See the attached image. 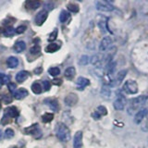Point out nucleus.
Returning a JSON list of instances; mask_svg holds the SVG:
<instances>
[{
  "instance_id": "obj_17",
  "label": "nucleus",
  "mask_w": 148,
  "mask_h": 148,
  "mask_svg": "<svg viewBox=\"0 0 148 148\" xmlns=\"http://www.w3.org/2000/svg\"><path fill=\"white\" fill-rule=\"evenodd\" d=\"M41 6V2L40 1H36V0H30V1H27L25 3V7L27 9H30V10H35L39 7Z\"/></svg>"
},
{
  "instance_id": "obj_35",
  "label": "nucleus",
  "mask_w": 148,
  "mask_h": 148,
  "mask_svg": "<svg viewBox=\"0 0 148 148\" xmlns=\"http://www.w3.org/2000/svg\"><path fill=\"white\" fill-rule=\"evenodd\" d=\"M40 51H41L40 45H34V46H32V47H31V49H30V53L32 54V55H37V54H39V53H40Z\"/></svg>"
},
{
  "instance_id": "obj_31",
  "label": "nucleus",
  "mask_w": 148,
  "mask_h": 148,
  "mask_svg": "<svg viewBox=\"0 0 148 148\" xmlns=\"http://www.w3.org/2000/svg\"><path fill=\"white\" fill-rule=\"evenodd\" d=\"M15 32H16L15 29H13L12 27H8L7 29L3 32V34H4V35L6 36V37H11V36L14 35Z\"/></svg>"
},
{
  "instance_id": "obj_4",
  "label": "nucleus",
  "mask_w": 148,
  "mask_h": 148,
  "mask_svg": "<svg viewBox=\"0 0 148 148\" xmlns=\"http://www.w3.org/2000/svg\"><path fill=\"white\" fill-rule=\"evenodd\" d=\"M95 6H96L97 10H99V11L110 12L114 10V7L108 1H102V0H100V1H97L95 3Z\"/></svg>"
},
{
  "instance_id": "obj_24",
  "label": "nucleus",
  "mask_w": 148,
  "mask_h": 148,
  "mask_svg": "<svg viewBox=\"0 0 148 148\" xmlns=\"http://www.w3.org/2000/svg\"><path fill=\"white\" fill-rule=\"evenodd\" d=\"M116 66H117V63L115 61H111L109 62L108 65H106V73L108 75H112L115 72V69H116Z\"/></svg>"
},
{
  "instance_id": "obj_8",
  "label": "nucleus",
  "mask_w": 148,
  "mask_h": 148,
  "mask_svg": "<svg viewBox=\"0 0 148 148\" xmlns=\"http://www.w3.org/2000/svg\"><path fill=\"white\" fill-rule=\"evenodd\" d=\"M148 115V109L147 108H143L141 110H139L138 112L135 114L134 117V122L136 124H140L143 119L146 118V116Z\"/></svg>"
},
{
  "instance_id": "obj_25",
  "label": "nucleus",
  "mask_w": 148,
  "mask_h": 148,
  "mask_svg": "<svg viewBox=\"0 0 148 148\" xmlns=\"http://www.w3.org/2000/svg\"><path fill=\"white\" fill-rule=\"evenodd\" d=\"M9 82H10V77L7 75V74L0 73V85L8 84Z\"/></svg>"
},
{
  "instance_id": "obj_44",
  "label": "nucleus",
  "mask_w": 148,
  "mask_h": 148,
  "mask_svg": "<svg viewBox=\"0 0 148 148\" xmlns=\"http://www.w3.org/2000/svg\"><path fill=\"white\" fill-rule=\"evenodd\" d=\"M2 136H3V134H2L1 130H0V140H1V139H2Z\"/></svg>"
},
{
  "instance_id": "obj_15",
  "label": "nucleus",
  "mask_w": 148,
  "mask_h": 148,
  "mask_svg": "<svg viewBox=\"0 0 148 148\" xmlns=\"http://www.w3.org/2000/svg\"><path fill=\"white\" fill-rule=\"evenodd\" d=\"M28 95H29V92H28V91L25 88H20V89H18L15 92L14 96H15V98L17 100H21L23 98H25L26 96H28Z\"/></svg>"
},
{
  "instance_id": "obj_46",
  "label": "nucleus",
  "mask_w": 148,
  "mask_h": 148,
  "mask_svg": "<svg viewBox=\"0 0 148 148\" xmlns=\"http://www.w3.org/2000/svg\"><path fill=\"white\" fill-rule=\"evenodd\" d=\"M14 148H17V147H14Z\"/></svg>"
},
{
  "instance_id": "obj_28",
  "label": "nucleus",
  "mask_w": 148,
  "mask_h": 148,
  "mask_svg": "<svg viewBox=\"0 0 148 148\" xmlns=\"http://www.w3.org/2000/svg\"><path fill=\"white\" fill-rule=\"evenodd\" d=\"M101 95L104 96V98H109L111 95V91L108 86L104 85L101 89Z\"/></svg>"
},
{
  "instance_id": "obj_32",
  "label": "nucleus",
  "mask_w": 148,
  "mask_h": 148,
  "mask_svg": "<svg viewBox=\"0 0 148 148\" xmlns=\"http://www.w3.org/2000/svg\"><path fill=\"white\" fill-rule=\"evenodd\" d=\"M48 73L50 74L51 76L56 77V76L59 75V73H60V69H59L58 67H53V68H50V69H48Z\"/></svg>"
},
{
  "instance_id": "obj_7",
  "label": "nucleus",
  "mask_w": 148,
  "mask_h": 148,
  "mask_svg": "<svg viewBox=\"0 0 148 148\" xmlns=\"http://www.w3.org/2000/svg\"><path fill=\"white\" fill-rule=\"evenodd\" d=\"M112 43H113V40L110 36L104 37L99 45V51L100 52H104V51H106L111 45H112Z\"/></svg>"
},
{
  "instance_id": "obj_29",
  "label": "nucleus",
  "mask_w": 148,
  "mask_h": 148,
  "mask_svg": "<svg viewBox=\"0 0 148 148\" xmlns=\"http://www.w3.org/2000/svg\"><path fill=\"white\" fill-rule=\"evenodd\" d=\"M54 119V114L53 113H45L42 116V120L45 123H48L50 121H52Z\"/></svg>"
},
{
  "instance_id": "obj_20",
  "label": "nucleus",
  "mask_w": 148,
  "mask_h": 148,
  "mask_svg": "<svg viewBox=\"0 0 148 148\" xmlns=\"http://www.w3.org/2000/svg\"><path fill=\"white\" fill-rule=\"evenodd\" d=\"M18 59L15 57H9L8 59H7V65L8 68L10 69H15L18 66Z\"/></svg>"
},
{
  "instance_id": "obj_38",
  "label": "nucleus",
  "mask_w": 148,
  "mask_h": 148,
  "mask_svg": "<svg viewBox=\"0 0 148 148\" xmlns=\"http://www.w3.org/2000/svg\"><path fill=\"white\" fill-rule=\"evenodd\" d=\"M8 90L9 92H11V94H15V92L17 91V86L15 83H13V82H9L8 84Z\"/></svg>"
},
{
  "instance_id": "obj_27",
  "label": "nucleus",
  "mask_w": 148,
  "mask_h": 148,
  "mask_svg": "<svg viewBox=\"0 0 148 148\" xmlns=\"http://www.w3.org/2000/svg\"><path fill=\"white\" fill-rule=\"evenodd\" d=\"M69 17H71V15H69V13L68 11L62 10L59 15V21L61 23H65L69 18Z\"/></svg>"
},
{
  "instance_id": "obj_11",
  "label": "nucleus",
  "mask_w": 148,
  "mask_h": 148,
  "mask_svg": "<svg viewBox=\"0 0 148 148\" xmlns=\"http://www.w3.org/2000/svg\"><path fill=\"white\" fill-rule=\"evenodd\" d=\"M18 115V111L16 106H9L5 110V118H16Z\"/></svg>"
},
{
  "instance_id": "obj_26",
  "label": "nucleus",
  "mask_w": 148,
  "mask_h": 148,
  "mask_svg": "<svg viewBox=\"0 0 148 148\" xmlns=\"http://www.w3.org/2000/svg\"><path fill=\"white\" fill-rule=\"evenodd\" d=\"M32 91L34 92L36 95H39L42 92V86L38 82H35L32 83Z\"/></svg>"
},
{
  "instance_id": "obj_5",
  "label": "nucleus",
  "mask_w": 148,
  "mask_h": 148,
  "mask_svg": "<svg viewBox=\"0 0 148 148\" xmlns=\"http://www.w3.org/2000/svg\"><path fill=\"white\" fill-rule=\"evenodd\" d=\"M47 16H48V12L47 10H45V9H43V10H41L38 14L36 15L35 17V24L37 26H41L44 24V22L46 21V18H47Z\"/></svg>"
},
{
  "instance_id": "obj_37",
  "label": "nucleus",
  "mask_w": 148,
  "mask_h": 148,
  "mask_svg": "<svg viewBox=\"0 0 148 148\" xmlns=\"http://www.w3.org/2000/svg\"><path fill=\"white\" fill-rule=\"evenodd\" d=\"M14 136V131L12 129H7L6 132H5V137L7 139H11L12 137Z\"/></svg>"
},
{
  "instance_id": "obj_40",
  "label": "nucleus",
  "mask_w": 148,
  "mask_h": 148,
  "mask_svg": "<svg viewBox=\"0 0 148 148\" xmlns=\"http://www.w3.org/2000/svg\"><path fill=\"white\" fill-rule=\"evenodd\" d=\"M43 85H44L45 91H49L50 88H51V82L49 81H44L43 82Z\"/></svg>"
},
{
  "instance_id": "obj_6",
  "label": "nucleus",
  "mask_w": 148,
  "mask_h": 148,
  "mask_svg": "<svg viewBox=\"0 0 148 148\" xmlns=\"http://www.w3.org/2000/svg\"><path fill=\"white\" fill-rule=\"evenodd\" d=\"M78 100H79L78 95L76 94H74V92H71V94H69L65 97L64 102L68 106H74L78 103Z\"/></svg>"
},
{
  "instance_id": "obj_9",
  "label": "nucleus",
  "mask_w": 148,
  "mask_h": 148,
  "mask_svg": "<svg viewBox=\"0 0 148 148\" xmlns=\"http://www.w3.org/2000/svg\"><path fill=\"white\" fill-rule=\"evenodd\" d=\"M45 104L47 105L53 111H58L59 110L58 101L56 98H47V99H45Z\"/></svg>"
},
{
  "instance_id": "obj_33",
  "label": "nucleus",
  "mask_w": 148,
  "mask_h": 148,
  "mask_svg": "<svg viewBox=\"0 0 148 148\" xmlns=\"http://www.w3.org/2000/svg\"><path fill=\"white\" fill-rule=\"evenodd\" d=\"M89 61H90L89 57L84 55V56H82L81 58L79 59V64L82 65V66H85V65H87L88 63H89Z\"/></svg>"
},
{
  "instance_id": "obj_14",
  "label": "nucleus",
  "mask_w": 148,
  "mask_h": 148,
  "mask_svg": "<svg viewBox=\"0 0 148 148\" xmlns=\"http://www.w3.org/2000/svg\"><path fill=\"white\" fill-rule=\"evenodd\" d=\"M29 72L26 71H21L20 72L17 73V75L15 77L16 79V82H18V83H22L23 82H25L28 78H29Z\"/></svg>"
},
{
  "instance_id": "obj_30",
  "label": "nucleus",
  "mask_w": 148,
  "mask_h": 148,
  "mask_svg": "<svg viewBox=\"0 0 148 148\" xmlns=\"http://www.w3.org/2000/svg\"><path fill=\"white\" fill-rule=\"evenodd\" d=\"M67 8L69 9V11H71L72 13H77L80 10V8L77 4H74V3H69L67 5Z\"/></svg>"
},
{
  "instance_id": "obj_13",
  "label": "nucleus",
  "mask_w": 148,
  "mask_h": 148,
  "mask_svg": "<svg viewBox=\"0 0 148 148\" xmlns=\"http://www.w3.org/2000/svg\"><path fill=\"white\" fill-rule=\"evenodd\" d=\"M125 104H126V99L124 97H119L117 100H115L113 106L116 110H123L125 108Z\"/></svg>"
},
{
  "instance_id": "obj_47",
  "label": "nucleus",
  "mask_w": 148,
  "mask_h": 148,
  "mask_svg": "<svg viewBox=\"0 0 148 148\" xmlns=\"http://www.w3.org/2000/svg\"><path fill=\"white\" fill-rule=\"evenodd\" d=\"M0 87H1V85H0Z\"/></svg>"
},
{
  "instance_id": "obj_23",
  "label": "nucleus",
  "mask_w": 148,
  "mask_h": 148,
  "mask_svg": "<svg viewBox=\"0 0 148 148\" xmlns=\"http://www.w3.org/2000/svg\"><path fill=\"white\" fill-rule=\"evenodd\" d=\"M60 48V45H58V44H49L47 46L45 47V52H47V53H55V52H57L58 50H59Z\"/></svg>"
},
{
  "instance_id": "obj_22",
  "label": "nucleus",
  "mask_w": 148,
  "mask_h": 148,
  "mask_svg": "<svg viewBox=\"0 0 148 148\" xmlns=\"http://www.w3.org/2000/svg\"><path fill=\"white\" fill-rule=\"evenodd\" d=\"M127 71L126 69H122V71H120L118 74H117V76H116V81L115 82H117V83H116V85H119L120 84L123 80L125 79V77H126V74H127Z\"/></svg>"
},
{
  "instance_id": "obj_16",
  "label": "nucleus",
  "mask_w": 148,
  "mask_h": 148,
  "mask_svg": "<svg viewBox=\"0 0 148 148\" xmlns=\"http://www.w3.org/2000/svg\"><path fill=\"white\" fill-rule=\"evenodd\" d=\"M104 58L100 55H95L94 57L91 58V63L96 68H101L102 64H103Z\"/></svg>"
},
{
  "instance_id": "obj_42",
  "label": "nucleus",
  "mask_w": 148,
  "mask_h": 148,
  "mask_svg": "<svg viewBox=\"0 0 148 148\" xmlns=\"http://www.w3.org/2000/svg\"><path fill=\"white\" fill-rule=\"evenodd\" d=\"M53 83H54L55 85H61L62 80H61V79H54V80H53Z\"/></svg>"
},
{
  "instance_id": "obj_21",
  "label": "nucleus",
  "mask_w": 148,
  "mask_h": 148,
  "mask_svg": "<svg viewBox=\"0 0 148 148\" xmlns=\"http://www.w3.org/2000/svg\"><path fill=\"white\" fill-rule=\"evenodd\" d=\"M24 132L26 134H32V135H34L35 133H40V129L38 128V125L37 124H34V125H32L31 127H28L26 129H24Z\"/></svg>"
},
{
  "instance_id": "obj_2",
  "label": "nucleus",
  "mask_w": 148,
  "mask_h": 148,
  "mask_svg": "<svg viewBox=\"0 0 148 148\" xmlns=\"http://www.w3.org/2000/svg\"><path fill=\"white\" fill-rule=\"evenodd\" d=\"M56 134L59 140L64 143H67L71 139V131L64 123L58 124L57 129H56Z\"/></svg>"
},
{
  "instance_id": "obj_41",
  "label": "nucleus",
  "mask_w": 148,
  "mask_h": 148,
  "mask_svg": "<svg viewBox=\"0 0 148 148\" xmlns=\"http://www.w3.org/2000/svg\"><path fill=\"white\" fill-rule=\"evenodd\" d=\"M98 26L100 28V31H102V32H106V21H99Z\"/></svg>"
},
{
  "instance_id": "obj_34",
  "label": "nucleus",
  "mask_w": 148,
  "mask_h": 148,
  "mask_svg": "<svg viewBox=\"0 0 148 148\" xmlns=\"http://www.w3.org/2000/svg\"><path fill=\"white\" fill-rule=\"evenodd\" d=\"M96 112L100 115V117L101 116H106V114H108V109H106L104 106H99L98 108H97Z\"/></svg>"
},
{
  "instance_id": "obj_43",
  "label": "nucleus",
  "mask_w": 148,
  "mask_h": 148,
  "mask_svg": "<svg viewBox=\"0 0 148 148\" xmlns=\"http://www.w3.org/2000/svg\"><path fill=\"white\" fill-rule=\"evenodd\" d=\"M42 71H43V69H42L41 67H40V68H37V69H34V73H35V74H40Z\"/></svg>"
},
{
  "instance_id": "obj_36",
  "label": "nucleus",
  "mask_w": 148,
  "mask_h": 148,
  "mask_svg": "<svg viewBox=\"0 0 148 148\" xmlns=\"http://www.w3.org/2000/svg\"><path fill=\"white\" fill-rule=\"evenodd\" d=\"M58 29H55L50 34V35H49V37H48V42H53V41H55L56 39H57V37H58Z\"/></svg>"
},
{
  "instance_id": "obj_1",
  "label": "nucleus",
  "mask_w": 148,
  "mask_h": 148,
  "mask_svg": "<svg viewBox=\"0 0 148 148\" xmlns=\"http://www.w3.org/2000/svg\"><path fill=\"white\" fill-rule=\"evenodd\" d=\"M147 98H148L147 95H141L132 99L128 108V113L130 115L137 113L139 110H141L142 106L146 103Z\"/></svg>"
},
{
  "instance_id": "obj_3",
  "label": "nucleus",
  "mask_w": 148,
  "mask_h": 148,
  "mask_svg": "<svg viewBox=\"0 0 148 148\" xmlns=\"http://www.w3.org/2000/svg\"><path fill=\"white\" fill-rule=\"evenodd\" d=\"M122 90L126 92L128 95H135L138 92V84L135 81L133 80H129L127 82H125V83L123 84V88Z\"/></svg>"
},
{
  "instance_id": "obj_39",
  "label": "nucleus",
  "mask_w": 148,
  "mask_h": 148,
  "mask_svg": "<svg viewBox=\"0 0 148 148\" xmlns=\"http://www.w3.org/2000/svg\"><path fill=\"white\" fill-rule=\"evenodd\" d=\"M26 31V26H24V25H21V26H18L17 29H16V32L18 34H23Z\"/></svg>"
},
{
  "instance_id": "obj_19",
  "label": "nucleus",
  "mask_w": 148,
  "mask_h": 148,
  "mask_svg": "<svg viewBox=\"0 0 148 148\" xmlns=\"http://www.w3.org/2000/svg\"><path fill=\"white\" fill-rule=\"evenodd\" d=\"M25 48H26V44L23 41H18L13 46V49L16 53H21L25 50Z\"/></svg>"
},
{
  "instance_id": "obj_12",
  "label": "nucleus",
  "mask_w": 148,
  "mask_h": 148,
  "mask_svg": "<svg viewBox=\"0 0 148 148\" xmlns=\"http://www.w3.org/2000/svg\"><path fill=\"white\" fill-rule=\"evenodd\" d=\"M76 84H77L78 90H83L86 86L90 84V81L84 77H80V78H78Z\"/></svg>"
},
{
  "instance_id": "obj_48",
  "label": "nucleus",
  "mask_w": 148,
  "mask_h": 148,
  "mask_svg": "<svg viewBox=\"0 0 148 148\" xmlns=\"http://www.w3.org/2000/svg\"><path fill=\"white\" fill-rule=\"evenodd\" d=\"M147 97H148V95H147Z\"/></svg>"
},
{
  "instance_id": "obj_18",
  "label": "nucleus",
  "mask_w": 148,
  "mask_h": 148,
  "mask_svg": "<svg viewBox=\"0 0 148 148\" xmlns=\"http://www.w3.org/2000/svg\"><path fill=\"white\" fill-rule=\"evenodd\" d=\"M76 74V69L74 67H69L68 69H66V71L64 72V76L68 80H72V79L75 77Z\"/></svg>"
},
{
  "instance_id": "obj_45",
  "label": "nucleus",
  "mask_w": 148,
  "mask_h": 148,
  "mask_svg": "<svg viewBox=\"0 0 148 148\" xmlns=\"http://www.w3.org/2000/svg\"><path fill=\"white\" fill-rule=\"evenodd\" d=\"M0 108H1V104H0Z\"/></svg>"
},
{
  "instance_id": "obj_10",
  "label": "nucleus",
  "mask_w": 148,
  "mask_h": 148,
  "mask_svg": "<svg viewBox=\"0 0 148 148\" xmlns=\"http://www.w3.org/2000/svg\"><path fill=\"white\" fill-rule=\"evenodd\" d=\"M82 132H77L74 135L73 146L74 148H82Z\"/></svg>"
}]
</instances>
